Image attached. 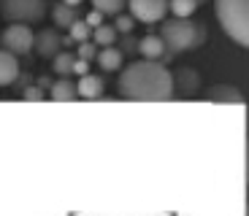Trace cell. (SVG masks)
Segmentation results:
<instances>
[{
    "mask_svg": "<svg viewBox=\"0 0 249 216\" xmlns=\"http://www.w3.org/2000/svg\"><path fill=\"white\" fill-rule=\"evenodd\" d=\"M73 57L76 54H71V51H57L54 57H52V68H54V73H60V76H68L71 73V65H73Z\"/></svg>",
    "mask_w": 249,
    "mask_h": 216,
    "instance_id": "18",
    "label": "cell"
},
{
    "mask_svg": "<svg viewBox=\"0 0 249 216\" xmlns=\"http://www.w3.org/2000/svg\"><path fill=\"white\" fill-rule=\"evenodd\" d=\"M119 46H122V49H119L122 54H133V51H136V46H138V41H136V38H130V33H124V41L119 43Z\"/></svg>",
    "mask_w": 249,
    "mask_h": 216,
    "instance_id": "25",
    "label": "cell"
},
{
    "mask_svg": "<svg viewBox=\"0 0 249 216\" xmlns=\"http://www.w3.org/2000/svg\"><path fill=\"white\" fill-rule=\"evenodd\" d=\"M49 14L46 0H0V17L6 22H22V25H38Z\"/></svg>",
    "mask_w": 249,
    "mask_h": 216,
    "instance_id": "4",
    "label": "cell"
},
{
    "mask_svg": "<svg viewBox=\"0 0 249 216\" xmlns=\"http://www.w3.org/2000/svg\"><path fill=\"white\" fill-rule=\"evenodd\" d=\"M198 3H206V0H198Z\"/></svg>",
    "mask_w": 249,
    "mask_h": 216,
    "instance_id": "28",
    "label": "cell"
},
{
    "mask_svg": "<svg viewBox=\"0 0 249 216\" xmlns=\"http://www.w3.org/2000/svg\"><path fill=\"white\" fill-rule=\"evenodd\" d=\"M206 100L209 103H217V105H244V95L238 86L233 84H217L206 92Z\"/></svg>",
    "mask_w": 249,
    "mask_h": 216,
    "instance_id": "9",
    "label": "cell"
},
{
    "mask_svg": "<svg viewBox=\"0 0 249 216\" xmlns=\"http://www.w3.org/2000/svg\"><path fill=\"white\" fill-rule=\"evenodd\" d=\"M162 30L160 38L165 43V49L171 54H184V51H195L198 46H203L209 33L206 25L195 22L193 17H174V19H160Z\"/></svg>",
    "mask_w": 249,
    "mask_h": 216,
    "instance_id": "2",
    "label": "cell"
},
{
    "mask_svg": "<svg viewBox=\"0 0 249 216\" xmlns=\"http://www.w3.org/2000/svg\"><path fill=\"white\" fill-rule=\"evenodd\" d=\"M95 60H98V65L106 70V73H117V70L122 68V62H124V54L111 43V46H103V49L95 54Z\"/></svg>",
    "mask_w": 249,
    "mask_h": 216,
    "instance_id": "13",
    "label": "cell"
},
{
    "mask_svg": "<svg viewBox=\"0 0 249 216\" xmlns=\"http://www.w3.org/2000/svg\"><path fill=\"white\" fill-rule=\"evenodd\" d=\"M76 95L84 100H98L103 95V79H98L95 73L79 76V81H76Z\"/></svg>",
    "mask_w": 249,
    "mask_h": 216,
    "instance_id": "10",
    "label": "cell"
},
{
    "mask_svg": "<svg viewBox=\"0 0 249 216\" xmlns=\"http://www.w3.org/2000/svg\"><path fill=\"white\" fill-rule=\"evenodd\" d=\"M19 79V60L17 54L0 49V86H8Z\"/></svg>",
    "mask_w": 249,
    "mask_h": 216,
    "instance_id": "12",
    "label": "cell"
},
{
    "mask_svg": "<svg viewBox=\"0 0 249 216\" xmlns=\"http://www.w3.org/2000/svg\"><path fill=\"white\" fill-rule=\"evenodd\" d=\"M22 98H25L27 103H41V100H44V92H41L38 86H27V89H25V95H22Z\"/></svg>",
    "mask_w": 249,
    "mask_h": 216,
    "instance_id": "24",
    "label": "cell"
},
{
    "mask_svg": "<svg viewBox=\"0 0 249 216\" xmlns=\"http://www.w3.org/2000/svg\"><path fill=\"white\" fill-rule=\"evenodd\" d=\"M62 3H68V6H81L84 0H62Z\"/></svg>",
    "mask_w": 249,
    "mask_h": 216,
    "instance_id": "27",
    "label": "cell"
},
{
    "mask_svg": "<svg viewBox=\"0 0 249 216\" xmlns=\"http://www.w3.org/2000/svg\"><path fill=\"white\" fill-rule=\"evenodd\" d=\"M124 6L130 8V17L143 25H155L168 14V0H127Z\"/></svg>",
    "mask_w": 249,
    "mask_h": 216,
    "instance_id": "6",
    "label": "cell"
},
{
    "mask_svg": "<svg viewBox=\"0 0 249 216\" xmlns=\"http://www.w3.org/2000/svg\"><path fill=\"white\" fill-rule=\"evenodd\" d=\"M95 54H98V46L95 43H89V41H81L79 46H76V57H81V60H95Z\"/></svg>",
    "mask_w": 249,
    "mask_h": 216,
    "instance_id": "22",
    "label": "cell"
},
{
    "mask_svg": "<svg viewBox=\"0 0 249 216\" xmlns=\"http://www.w3.org/2000/svg\"><path fill=\"white\" fill-rule=\"evenodd\" d=\"M171 79H174V95H181V98H195L200 89V76L195 68H179L176 73H171Z\"/></svg>",
    "mask_w": 249,
    "mask_h": 216,
    "instance_id": "8",
    "label": "cell"
},
{
    "mask_svg": "<svg viewBox=\"0 0 249 216\" xmlns=\"http://www.w3.org/2000/svg\"><path fill=\"white\" fill-rule=\"evenodd\" d=\"M89 35H92L95 46H111V43H117L119 33L114 30V25H103V22H100L98 27H92V33H89Z\"/></svg>",
    "mask_w": 249,
    "mask_h": 216,
    "instance_id": "16",
    "label": "cell"
},
{
    "mask_svg": "<svg viewBox=\"0 0 249 216\" xmlns=\"http://www.w3.org/2000/svg\"><path fill=\"white\" fill-rule=\"evenodd\" d=\"M114 17H117V19H114V30L122 33V35H124V33H133V27H136V19H133L130 14H122V11H119V14H114Z\"/></svg>",
    "mask_w": 249,
    "mask_h": 216,
    "instance_id": "21",
    "label": "cell"
},
{
    "mask_svg": "<svg viewBox=\"0 0 249 216\" xmlns=\"http://www.w3.org/2000/svg\"><path fill=\"white\" fill-rule=\"evenodd\" d=\"M79 19V6H68V3H54L52 6V25L57 30H68Z\"/></svg>",
    "mask_w": 249,
    "mask_h": 216,
    "instance_id": "11",
    "label": "cell"
},
{
    "mask_svg": "<svg viewBox=\"0 0 249 216\" xmlns=\"http://www.w3.org/2000/svg\"><path fill=\"white\" fill-rule=\"evenodd\" d=\"M71 73H76V76H84V73H89V62H87V60H81V57H73V65H71Z\"/></svg>",
    "mask_w": 249,
    "mask_h": 216,
    "instance_id": "23",
    "label": "cell"
},
{
    "mask_svg": "<svg viewBox=\"0 0 249 216\" xmlns=\"http://www.w3.org/2000/svg\"><path fill=\"white\" fill-rule=\"evenodd\" d=\"M219 27L241 49L249 46V0H214Z\"/></svg>",
    "mask_w": 249,
    "mask_h": 216,
    "instance_id": "3",
    "label": "cell"
},
{
    "mask_svg": "<svg viewBox=\"0 0 249 216\" xmlns=\"http://www.w3.org/2000/svg\"><path fill=\"white\" fill-rule=\"evenodd\" d=\"M84 22H87L89 27H98L100 22H103V14H100V11H95V8H92V11H89L87 17H84Z\"/></svg>",
    "mask_w": 249,
    "mask_h": 216,
    "instance_id": "26",
    "label": "cell"
},
{
    "mask_svg": "<svg viewBox=\"0 0 249 216\" xmlns=\"http://www.w3.org/2000/svg\"><path fill=\"white\" fill-rule=\"evenodd\" d=\"M124 3L127 0H92V8L100 11L103 17H114V14H119L124 8Z\"/></svg>",
    "mask_w": 249,
    "mask_h": 216,
    "instance_id": "19",
    "label": "cell"
},
{
    "mask_svg": "<svg viewBox=\"0 0 249 216\" xmlns=\"http://www.w3.org/2000/svg\"><path fill=\"white\" fill-rule=\"evenodd\" d=\"M62 49V38H60V30L57 27H44L33 35V51L44 60H52L57 51Z\"/></svg>",
    "mask_w": 249,
    "mask_h": 216,
    "instance_id": "7",
    "label": "cell"
},
{
    "mask_svg": "<svg viewBox=\"0 0 249 216\" xmlns=\"http://www.w3.org/2000/svg\"><path fill=\"white\" fill-rule=\"evenodd\" d=\"M198 0H168V11L174 17H193L198 11Z\"/></svg>",
    "mask_w": 249,
    "mask_h": 216,
    "instance_id": "17",
    "label": "cell"
},
{
    "mask_svg": "<svg viewBox=\"0 0 249 216\" xmlns=\"http://www.w3.org/2000/svg\"><path fill=\"white\" fill-rule=\"evenodd\" d=\"M3 49L11 51V54L22 57L33 51V30L22 22H8V27L3 30Z\"/></svg>",
    "mask_w": 249,
    "mask_h": 216,
    "instance_id": "5",
    "label": "cell"
},
{
    "mask_svg": "<svg viewBox=\"0 0 249 216\" xmlns=\"http://www.w3.org/2000/svg\"><path fill=\"white\" fill-rule=\"evenodd\" d=\"M136 51H141V57H146V60H157V57H162V51H165V43H162L160 35H143L141 41H138Z\"/></svg>",
    "mask_w": 249,
    "mask_h": 216,
    "instance_id": "15",
    "label": "cell"
},
{
    "mask_svg": "<svg viewBox=\"0 0 249 216\" xmlns=\"http://www.w3.org/2000/svg\"><path fill=\"white\" fill-rule=\"evenodd\" d=\"M119 95L138 103H165L174 98V79L157 60H136L119 73Z\"/></svg>",
    "mask_w": 249,
    "mask_h": 216,
    "instance_id": "1",
    "label": "cell"
},
{
    "mask_svg": "<svg viewBox=\"0 0 249 216\" xmlns=\"http://www.w3.org/2000/svg\"><path fill=\"white\" fill-rule=\"evenodd\" d=\"M68 33H71L68 38H71L73 43H81V41H89V33H92V27H89L84 19H76L73 25L68 27Z\"/></svg>",
    "mask_w": 249,
    "mask_h": 216,
    "instance_id": "20",
    "label": "cell"
},
{
    "mask_svg": "<svg viewBox=\"0 0 249 216\" xmlns=\"http://www.w3.org/2000/svg\"><path fill=\"white\" fill-rule=\"evenodd\" d=\"M49 98L54 100V103H71V100H76V81L62 76L60 81L49 84Z\"/></svg>",
    "mask_w": 249,
    "mask_h": 216,
    "instance_id": "14",
    "label": "cell"
}]
</instances>
